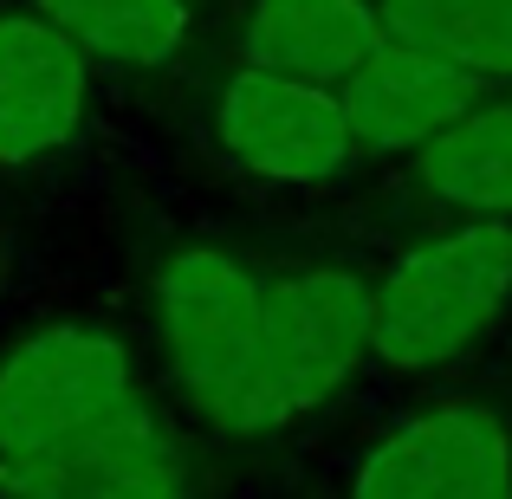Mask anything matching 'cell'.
I'll use <instances>...</instances> for the list:
<instances>
[{
    "label": "cell",
    "mask_w": 512,
    "mask_h": 499,
    "mask_svg": "<svg viewBox=\"0 0 512 499\" xmlns=\"http://www.w3.org/2000/svg\"><path fill=\"white\" fill-rule=\"evenodd\" d=\"M512 305V221H467L396 253L370 286V357L428 376L467 357Z\"/></svg>",
    "instance_id": "1"
},
{
    "label": "cell",
    "mask_w": 512,
    "mask_h": 499,
    "mask_svg": "<svg viewBox=\"0 0 512 499\" xmlns=\"http://www.w3.org/2000/svg\"><path fill=\"white\" fill-rule=\"evenodd\" d=\"M137 402V363L117 331L85 318L26 331L0 357V474H52L78 461Z\"/></svg>",
    "instance_id": "2"
},
{
    "label": "cell",
    "mask_w": 512,
    "mask_h": 499,
    "mask_svg": "<svg viewBox=\"0 0 512 499\" xmlns=\"http://www.w3.org/2000/svg\"><path fill=\"white\" fill-rule=\"evenodd\" d=\"M370 286L350 266H299L266 286L260 357L240 396L234 435H273L305 422L370 357Z\"/></svg>",
    "instance_id": "3"
},
{
    "label": "cell",
    "mask_w": 512,
    "mask_h": 499,
    "mask_svg": "<svg viewBox=\"0 0 512 499\" xmlns=\"http://www.w3.org/2000/svg\"><path fill=\"white\" fill-rule=\"evenodd\" d=\"M156 337H163L169 376L214 428L234 435L240 396H247L253 357H260V318H266V286L253 279L247 260L227 247H175L156 266Z\"/></svg>",
    "instance_id": "4"
},
{
    "label": "cell",
    "mask_w": 512,
    "mask_h": 499,
    "mask_svg": "<svg viewBox=\"0 0 512 499\" xmlns=\"http://www.w3.org/2000/svg\"><path fill=\"white\" fill-rule=\"evenodd\" d=\"M214 143L234 169L260 175L279 188H318L338 182L357 156L344 98L331 85H305V78H279L260 65H234L214 91Z\"/></svg>",
    "instance_id": "5"
},
{
    "label": "cell",
    "mask_w": 512,
    "mask_h": 499,
    "mask_svg": "<svg viewBox=\"0 0 512 499\" xmlns=\"http://www.w3.org/2000/svg\"><path fill=\"white\" fill-rule=\"evenodd\" d=\"M350 499H512V422L487 402L415 409L357 461Z\"/></svg>",
    "instance_id": "6"
},
{
    "label": "cell",
    "mask_w": 512,
    "mask_h": 499,
    "mask_svg": "<svg viewBox=\"0 0 512 499\" xmlns=\"http://www.w3.org/2000/svg\"><path fill=\"white\" fill-rule=\"evenodd\" d=\"M91 59L46 13H0V169L59 156L85 130Z\"/></svg>",
    "instance_id": "7"
},
{
    "label": "cell",
    "mask_w": 512,
    "mask_h": 499,
    "mask_svg": "<svg viewBox=\"0 0 512 499\" xmlns=\"http://www.w3.org/2000/svg\"><path fill=\"white\" fill-rule=\"evenodd\" d=\"M344 98V117H350V137L357 150H376V156H415L454 130L480 98H493L487 78L461 72V65L435 59V52H415V46H396L389 39L357 78L338 85Z\"/></svg>",
    "instance_id": "8"
},
{
    "label": "cell",
    "mask_w": 512,
    "mask_h": 499,
    "mask_svg": "<svg viewBox=\"0 0 512 499\" xmlns=\"http://www.w3.org/2000/svg\"><path fill=\"white\" fill-rule=\"evenodd\" d=\"M389 46L376 0H247L240 65L305 85H344Z\"/></svg>",
    "instance_id": "9"
},
{
    "label": "cell",
    "mask_w": 512,
    "mask_h": 499,
    "mask_svg": "<svg viewBox=\"0 0 512 499\" xmlns=\"http://www.w3.org/2000/svg\"><path fill=\"white\" fill-rule=\"evenodd\" d=\"M415 182L454 214L512 221V91L480 98L454 130L415 150Z\"/></svg>",
    "instance_id": "10"
},
{
    "label": "cell",
    "mask_w": 512,
    "mask_h": 499,
    "mask_svg": "<svg viewBox=\"0 0 512 499\" xmlns=\"http://www.w3.org/2000/svg\"><path fill=\"white\" fill-rule=\"evenodd\" d=\"M85 59L130 65V72H156L188 46V0H33Z\"/></svg>",
    "instance_id": "11"
},
{
    "label": "cell",
    "mask_w": 512,
    "mask_h": 499,
    "mask_svg": "<svg viewBox=\"0 0 512 499\" xmlns=\"http://www.w3.org/2000/svg\"><path fill=\"white\" fill-rule=\"evenodd\" d=\"M376 13L396 46L435 52L487 85L512 78V0H376Z\"/></svg>",
    "instance_id": "12"
},
{
    "label": "cell",
    "mask_w": 512,
    "mask_h": 499,
    "mask_svg": "<svg viewBox=\"0 0 512 499\" xmlns=\"http://www.w3.org/2000/svg\"><path fill=\"white\" fill-rule=\"evenodd\" d=\"M0 499H143V493L72 461V467H52V474H0Z\"/></svg>",
    "instance_id": "13"
},
{
    "label": "cell",
    "mask_w": 512,
    "mask_h": 499,
    "mask_svg": "<svg viewBox=\"0 0 512 499\" xmlns=\"http://www.w3.org/2000/svg\"><path fill=\"white\" fill-rule=\"evenodd\" d=\"M0 292H7V253H0Z\"/></svg>",
    "instance_id": "14"
}]
</instances>
